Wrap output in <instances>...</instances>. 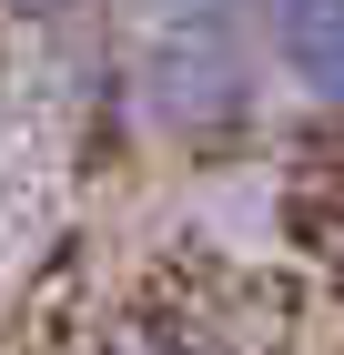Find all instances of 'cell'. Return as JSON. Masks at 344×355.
I'll return each instance as SVG.
<instances>
[{"label": "cell", "instance_id": "6da1fadb", "mask_svg": "<svg viewBox=\"0 0 344 355\" xmlns=\"http://www.w3.org/2000/svg\"><path fill=\"white\" fill-rule=\"evenodd\" d=\"M264 21H223V10H183L152 31L142 51V112L172 142H223L264 92Z\"/></svg>", "mask_w": 344, "mask_h": 355}, {"label": "cell", "instance_id": "7a4b0ae2", "mask_svg": "<svg viewBox=\"0 0 344 355\" xmlns=\"http://www.w3.org/2000/svg\"><path fill=\"white\" fill-rule=\"evenodd\" d=\"M264 71L284 92H304L314 112L344 122V0H314V10H273L264 21Z\"/></svg>", "mask_w": 344, "mask_h": 355}, {"label": "cell", "instance_id": "3957f363", "mask_svg": "<svg viewBox=\"0 0 344 355\" xmlns=\"http://www.w3.org/2000/svg\"><path fill=\"white\" fill-rule=\"evenodd\" d=\"M81 355H192V345L162 335V325H122V335H102V345H81Z\"/></svg>", "mask_w": 344, "mask_h": 355}]
</instances>
